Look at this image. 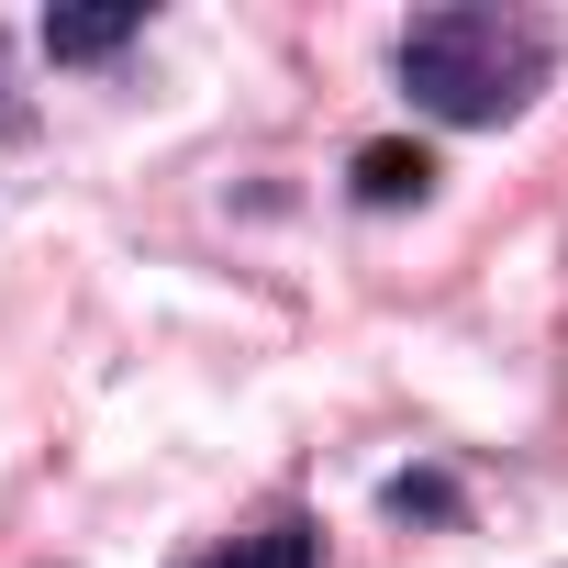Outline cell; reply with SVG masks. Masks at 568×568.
I'll list each match as a JSON object with an SVG mask.
<instances>
[{
  "instance_id": "6da1fadb",
  "label": "cell",
  "mask_w": 568,
  "mask_h": 568,
  "mask_svg": "<svg viewBox=\"0 0 568 568\" xmlns=\"http://www.w3.org/2000/svg\"><path fill=\"white\" fill-rule=\"evenodd\" d=\"M390 79L413 90L424 123L490 134V123L535 112V90L557 79V23L546 12H513V0H446V12H413L402 23Z\"/></svg>"
},
{
  "instance_id": "7a4b0ae2",
  "label": "cell",
  "mask_w": 568,
  "mask_h": 568,
  "mask_svg": "<svg viewBox=\"0 0 568 568\" xmlns=\"http://www.w3.org/2000/svg\"><path fill=\"white\" fill-rule=\"evenodd\" d=\"M435 145H413V134H379V145H357L346 156V190H357V212H413V201H435Z\"/></svg>"
},
{
  "instance_id": "3957f363",
  "label": "cell",
  "mask_w": 568,
  "mask_h": 568,
  "mask_svg": "<svg viewBox=\"0 0 568 568\" xmlns=\"http://www.w3.org/2000/svg\"><path fill=\"white\" fill-rule=\"evenodd\" d=\"M190 568H324V524H313V513H267V524L201 546Z\"/></svg>"
},
{
  "instance_id": "277c9868",
  "label": "cell",
  "mask_w": 568,
  "mask_h": 568,
  "mask_svg": "<svg viewBox=\"0 0 568 568\" xmlns=\"http://www.w3.org/2000/svg\"><path fill=\"white\" fill-rule=\"evenodd\" d=\"M145 34V0H112V12H45V57L57 68H101Z\"/></svg>"
},
{
  "instance_id": "5b68a950",
  "label": "cell",
  "mask_w": 568,
  "mask_h": 568,
  "mask_svg": "<svg viewBox=\"0 0 568 568\" xmlns=\"http://www.w3.org/2000/svg\"><path fill=\"white\" fill-rule=\"evenodd\" d=\"M379 513H390V524H457V479H446V468H402V479L379 490Z\"/></svg>"
}]
</instances>
